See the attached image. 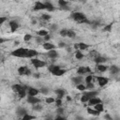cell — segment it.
I'll list each match as a JSON object with an SVG mask.
<instances>
[{
    "mask_svg": "<svg viewBox=\"0 0 120 120\" xmlns=\"http://www.w3.org/2000/svg\"><path fill=\"white\" fill-rule=\"evenodd\" d=\"M70 17L73 21H75L78 23H90V22L88 21V19L86 18L85 14L80 11H75L72 12L70 14Z\"/></svg>",
    "mask_w": 120,
    "mask_h": 120,
    "instance_id": "obj_1",
    "label": "cell"
},
{
    "mask_svg": "<svg viewBox=\"0 0 120 120\" xmlns=\"http://www.w3.org/2000/svg\"><path fill=\"white\" fill-rule=\"evenodd\" d=\"M28 52H29V49L20 47V48L15 49L14 51H12L11 55L15 56V57H19V58H29Z\"/></svg>",
    "mask_w": 120,
    "mask_h": 120,
    "instance_id": "obj_2",
    "label": "cell"
},
{
    "mask_svg": "<svg viewBox=\"0 0 120 120\" xmlns=\"http://www.w3.org/2000/svg\"><path fill=\"white\" fill-rule=\"evenodd\" d=\"M48 70L52 75H54V76H63L67 72L66 69H63L59 66H56V65H51V66H49Z\"/></svg>",
    "mask_w": 120,
    "mask_h": 120,
    "instance_id": "obj_3",
    "label": "cell"
},
{
    "mask_svg": "<svg viewBox=\"0 0 120 120\" xmlns=\"http://www.w3.org/2000/svg\"><path fill=\"white\" fill-rule=\"evenodd\" d=\"M31 64L34 66V68H43L47 65V63L43 60L40 59H37V58H31Z\"/></svg>",
    "mask_w": 120,
    "mask_h": 120,
    "instance_id": "obj_4",
    "label": "cell"
},
{
    "mask_svg": "<svg viewBox=\"0 0 120 120\" xmlns=\"http://www.w3.org/2000/svg\"><path fill=\"white\" fill-rule=\"evenodd\" d=\"M18 73L22 76H24V75H31V70L30 68H28L26 66H22L18 68Z\"/></svg>",
    "mask_w": 120,
    "mask_h": 120,
    "instance_id": "obj_5",
    "label": "cell"
},
{
    "mask_svg": "<svg viewBox=\"0 0 120 120\" xmlns=\"http://www.w3.org/2000/svg\"><path fill=\"white\" fill-rule=\"evenodd\" d=\"M91 68L88 67H79L77 69V73L80 75H84V74H91Z\"/></svg>",
    "mask_w": 120,
    "mask_h": 120,
    "instance_id": "obj_6",
    "label": "cell"
},
{
    "mask_svg": "<svg viewBox=\"0 0 120 120\" xmlns=\"http://www.w3.org/2000/svg\"><path fill=\"white\" fill-rule=\"evenodd\" d=\"M97 81H98V85L101 87L105 86L109 82V79L107 77H104V76H97Z\"/></svg>",
    "mask_w": 120,
    "mask_h": 120,
    "instance_id": "obj_7",
    "label": "cell"
},
{
    "mask_svg": "<svg viewBox=\"0 0 120 120\" xmlns=\"http://www.w3.org/2000/svg\"><path fill=\"white\" fill-rule=\"evenodd\" d=\"M11 88H12V90H13L15 93H18V92H20V91H21L22 89H23V88L28 89V86L22 85V84H20V83H15V84H13V85L11 86Z\"/></svg>",
    "mask_w": 120,
    "mask_h": 120,
    "instance_id": "obj_8",
    "label": "cell"
},
{
    "mask_svg": "<svg viewBox=\"0 0 120 120\" xmlns=\"http://www.w3.org/2000/svg\"><path fill=\"white\" fill-rule=\"evenodd\" d=\"M39 93V90L38 89H37V88H35V87H28V89H27V94H28V96H30V97H37V95Z\"/></svg>",
    "mask_w": 120,
    "mask_h": 120,
    "instance_id": "obj_9",
    "label": "cell"
},
{
    "mask_svg": "<svg viewBox=\"0 0 120 120\" xmlns=\"http://www.w3.org/2000/svg\"><path fill=\"white\" fill-rule=\"evenodd\" d=\"M71 81H72V82H73L74 84L78 85V84L82 83V82H83V77H82V75L75 76V77H72V78H71Z\"/></svg>",
    "mask_w": 120,
    "mask_h": 120,
    "instance_id": "obj_10",
    "label": "cell"
},
{
    "mask_svg": "<svg viewBox=\"0 0 120 120\" xmlns=\"http://www.w3.org/2000/svg\"><path fill=\"white\" fill-rule=\"evenodd\" d=\"M98 91H93V90H89V91H83V93H82V95H84V96H86L89 99L91 98H95V97H97L98 96Z\"/></svg>",
    "mask_w": 120,
    "mask_h": 120,
    "instance_id": "obj_11",
    "label": "cell"
},
{
    "mask_svg": "<svg viewBox=\"0 0 120 120\" xmlns=\"http://www.w3.org/2000/svg\"><path fill=\"white\" fill-rule=\"evenodd\" d=\"M98 103H101V99H100L99 98H97V97L91 98L88 100V105H89V106H95V105H97V104H98Z\"/></svg>",
    "mask_w": 120,
    "mask_h": 120,
    "instance_id": "obj_12",
    "label": "cell"
},
{
    "mask_svg": "<svg viewBox=\"0 0 120 120\" xmlns=\"http://www.w3.org/2000/svg\"><path fill=\"white\" fill-rule=\"evenodd\" d=\"M27 102L32 104V105H35V104H38V103H40V99L37 97H30L28 96L27 98Z\"/></svg>",
    "mask_w": 120,
    "mask_h": 120,
    "instance_id": "obj_13",
    "label": "cell"
},
{
    "mask_svg": "<svg viewBox=\"0 0 120 120\" xmlns=\"http://www.w3.org/2000/svg\"><path fill=\"white\" fill-rule=\"evenodd\" d=\"M8 24H9V27H10L11 32H15L19 28V22H16V21H10L8 22Z\"/></svg>",
    "mask_w": 120,
    "mask_h": 120,
    "instance_id": "obj_14",
    "label": "cell"
},
{
    "mask_svg": "<svg viewBox=\"0 0 120 120\" xmlns=\"http://www.w3.org/2000/svg\"><path fill=\"white\" fill-rule=\"evenodd\" d=\"M47 56H48L49 58H51V59H55V58L58 56V52H57V51H56L55 49H53V50L48 51Z\"/></svg>",
    "mask_w": 120,
    "mask_h": 120,
    "instance_id": "obj_15",
    "label": "cell"
},
{
    "mask_svg": "<svg viewBox=\"0 0 120 120\" xmlns=\"http://www.w3.org/2000/svg\"><path fill=\"white\" fill-rule=\"evenodd\" d=\"M42 9H45V6H44V3L43 2H36L35 3V6H34V10H42Z\"/></svg>",
    "mask_w": 120,
    "mask_h": 120,
    "instance_id": "obj_16",
    "label": "cell"
},
{
    "mask_svg": "<svg viewBox=\"0 0 120 120\" xmlns=\"http://www.w3.org/2000/svg\"><path fill=\"white\" fill-rule=\"evenodd\" d=\"M109 67L103 64H97V70L99 72H105L106 70H108Z\"/></svg>",
    "mask_w": 120,
    "mask_h": 120,
    "instance_id": "obj_17",
    "label": "cell"
},
{
    "mask_svg": "<svg viewBox=\"0 0 120 120\" xmlns=\"http://www.w3.org/2000/svg\"><path fill=\"white\" fill-rule=\"evenodd\" d=\"M25 113H27V112H26V110H25L23 107H18V108L16 109V114H17V115L22 117Z\"/></svg>",
    "mask_w": 120,
    "mask_h": 120,
    "instance_id": "obj_18",
    "label": "cell"
},
{
    "mask_svg": "<svg viewBox=\"0 0 120 120\" xmlns=\"http://www.w3.org/2000/svg\"><path fill=\"white\" fill-rule=\"evenodd\" d=\"M44 6H45V9H47L48 11H53L55 8L53 7V5L51 2H44Z\"/></svg>",
    "mask_w": 120,
    "mask_h": 120,
    "instance_id": "obj_19",
    "label": "cell"
},
{
    "mask_svg": "<svg viewBox=\"0 0 120 120\" xmlns=\"http://www.w3.org/2000/svg\"><path fill=\"white\" fill-rule=\"evenodd\" d=\"M43 48L47 51H51V50H53L55 48V46L52 44V43H50V42H44L43 43Z\"/></svg>",
    "mask_w": 120,
    "mask_h": 120,
    "instance_id": "obj_20",
    "label": "cell"
},
{
    "mask_svg": "<svg viewBox=\"0 0 120 120\" xmlns=\"http://www.w3.org/2000/svg\"><path fill=\"white\" fill-rule=\"evenodd\" d=\"M94 61H95L97 64H101V63H104V62H106V61H107V59H106L105 57H103V56L98 55L97 57H95V58H94Z\"/></svg>",
    "mask_w": 120,
    "mask_h": 120,
    "instance_id": "obj_21",
    "label": "cell"
},
{
    "mask_svg": "<svg viewBox=\"0 0 120 120\" xmlns=\"http://www.w3.org/2000/svg\"><path fill=\"white\" fill-rule=\"evenodd\" d=\"M78 48H79V51H83V50L88 49L89 45L84 42H80V43H78Z\"/></svg>",
    "mask_w": 120,
    "mask_h": 120,
    "instance_id": "obj_22",
    "label": "cell"
},
{
    "mask_svg": "<svg viewBox=\"0 0 120 120\" xmlns=\"http://www.w3.org/2000/svg\"><path fill=\"white\" fill-rule=\"evenodd\" d=\"M55 93L57 94V98H61V99H62V98L66 94V92H65L64 89H56L55 90Z\"/></svg>",
    "mask_w": 120,
    "mask_h": 120,
    "instance_id": "obj_23",
    "label": "cell"
},
{
    "mask_svg": "<svg viewBox=\"0 0 120 120\" xmlns=\"http://www.w3.org/2000/svg\"><path fill=\"white\" fill-rule=\"evenodd\" d=\"M87 112H88L89 114H92V115H95V116H98V115H99V113H100V112H98V111H96L95 109H91L90 107L87 108Z\"/></svg>",
    "mask_w": 120,
    "mask_h": 120,
    "instance_id": "obj_24",
    "label": "cell"
},
{
    "mask_svg": "<svg viewBox=\"0 0 120 120\" xmlns=\"http://www.w3.org/2000/svg\"><path fill=\"white\" fill-rule=\"evenodd\" d=\"M94 109H95L96 111H98V112H102L104 111V108H103V104H102V103H98V104L95 105V106H94Z\"/></svg>",
    "mask_w": 120,
    "mask_h": 120,
    "instance_id": "obj_25",
    "label": "cell"
},
{
    "mask_svg": "<svg viewBox=\"0 0 120 120\" xmlns=\"http://www.w3.org/2000/svg\"><path fill=\"white\" fill-rule=\"evenodd\" d=\"M48 34H49L48 30H45V29L39 30V31L38 32V37H40V38H44V37H45V36H47Z\"/></svg>",
    "mask_w": 120,
    "mask_h": 120,
    "instance_id": "obj_26",
    "label": "cell"
},
{
    "mask_svg": "<svg viewBox=\"0 0 120 120\" xmlns=\"http://www.w3.org/2000/svg\"><path fill=\"white\" fill-rule=\"evenodd\" d=\"M34 119H36V116L31 115V114H28V113H25L22 117V120H34Z\"/></svg>",
    "mask_w": 120,
    "mask_h": 120,
    "instance_id": "obj_27",
    "label": "cell"
},
{
    "mask_svg": "<svg viewBox=\"0 0 120 120\" xmlns=\"http://www.w3.org/2000/svg\"><path fill=\"white\" fill-rule=\"evenodd\" d=\"M67 37L68 38H75L76 33L71 29H67Z\"/></svg>",
    "mask_w": 120,
    "mask_h": 120,
    "instance_id": "obj_28",
    "label": "cell"
},
{
    "mask_svg": "<svg viewBox=\"0 0 120 120\" xmlns=\"http://www.w3.org/2000/svg\"><path fill=\"white\" fill-rule=\"evenodd\" d=\"M75 58H76V59H78V60L82 59V58H83V54H82V52L81 51L77 50V51L75 52Z\"/></svg>",
    "mask_w": 120,
    "mask_h": 120,
    "instance_id": "obj_29",
    "label": "cell"
},
{
    "mask_svg": "<svg viewBox=\"0 0 120 120\" xmlns=\"http://www.w3.org/2000/svg\"><path fill=\"white\" fill-rule=\"evenodd\" d=\"M42 109H43V106H42V105H40L39 103L33 105V110H34V111H36V112H40V111H42Z\"/></svg>",
    "mask_w": 120,
    "mask_h": 120,
    "instance_id": "obj_30",
    "label": "cell"
},
{
    "mask_svg": "<svg viewBox=\"0 0 120 120\" xmlns=\"http://www.w3.org/2000/svg\"><path fill=\"white\" fill-rule=\"evenodd\" d=\"M110 70H111V72H112V74H117V73L119 72V68H118L117 66H112V67L110 68Z\"/></svg>",
    "mask_w": 120,
    "mask_h": 120,
    "instance_id": "obj_31",
    "label": "cell"
},
{
    "mask_svg": "<svg viewBox=\"0 0 120 120\" xmlns=\"http://www.w3.org/2000/svg\"><path fill=\"white\" fill-rule=\"evenodd\" d=\"M92 80H93V75H91V74L87 75V76L84 78V81H85L86 83H88V82H92Z\"/></svg>",
    "mask_w": 120,
    "mask_h": 120,
    "instance_id": "obj_32",
    "label": "cell"
},
{
    "mask_svg": "<svg viewBox=\"0 0 120 120\" xmlns=\"http://www.w3.org/2000/svg\"><path fill=\"white\" fill-rule=\"evenodd\" d=\"M55 101V98H45V102L47 103V104H52V103H53Z\"/></svg>",
    "mask_w": 120,
    "mask_h": 120,
    "instance_id": "obj_33",
    "label": "cell"
},
{
    "mask_svg": "<svg viewBox=\"0 0 120 120\" xmlns=\"http://www.w3.org/2000/svg\"><path fill=\"white\" fill-rule=\"evenodd\" d=\"M76 87H77V89L78 90H80V91H82V92H83L86 88H85V85L83 84V83H81V84H78V85H76Z\"/></svg>",
    "mask_w": 120,
    "mask_h": 120,
    "instance_id": "obj_34",
    "label": "cell"
},
{
    "mask_svg": "<svg viewBox=\"0 0 120 120\" xmlns=\"http://www.w3.org/2000/svg\"><path fill=\"white\" fill-rule=\"evenodd\" d=\"M85 88H86V89H89V90H92V89L95 88V84H94L93 82H88V83H86Z\"/></svg>",
    "mask_w": 120,
    "mask_h": 120,
    "instance_id": "obj_35",
    "label": "cell"
},
{
    "mask_svg": "<svg viewBox=\"0 0 120 120\" xmlns=\"http://www.w3.org/2000/svg\"><path fill=\"white\" fill-rule=\"evenodd\" d=\"M51 15H49V14H42L41 15V19L42 20H44V21H49V20H51Z\"/></svg>",
    "mask_w": 120,
    "mask_h": 120,
    "instance_id": "obj_36",
    "label": "cell"
},
{
    "mask_svg": "<svg viewBox=\"0 0 120 120\" xmlns=\"http://www.w3.org/2000/svg\"><path fill=\"white\" fill-rule=\"evenodd\" d=\"M56 113L57 115H62L64 113V108L63 107H58L56 110Z\"/></svg>",
    "mask_w": 120,
    "mask_h": 120,
    "instance_id": "obj_37",
    "label": "cell"
},
{
    "mask_svg": "<svg viewBox=\"0 0 120 120\" xmlns=\"http://www.w3.org/2000/svg\"><path fill=\"white\" fill-rule=\"evenodd\" d=\"M58 4H59V6H61V7L65 8V7H67V6H68V1H64V0H59V1H58Z\"/></svg>",
    "mask_w": 120,
    "mask_h": 120,
    "instance_id": "obj_38",
    "label": "cell"
},
{
    "mask_svg": "<svg viewBox=\"0 0 120 120\" xmlns=\"http://www.w3.org/2000/svg\"><path fill=\"white\" fill-rule=\"evenodd\" d=\"M31 38H32V35H30V34H25L24 37H23V40L26 41V42L31 40Z\"/></svg>",
    "mask_w": 120,
    "mask_h": 120,
    "instance_id": "obj_39",
    "label": "cell"
},
{
    "mask_svg": "<svg viewBox=\"0 0 120 120\" xmlns=\"http://www.w3.org/2000/svg\"><path fill=\"white\" fill-rule=\"evenodd\" d=\"M39 93H42L43 95H46V94L49 93V89H48L47 87H43V88L39 89Z\"/></svg>",
    "mask_w": 120,
    "mask_h": 120,
    "instance_id": "obj_40",
    "label": "cell"
},
{
    "mask_svg": "<svg viewBox=\"0 0 120 120\" xmlns=\"http://www.w3.org/2000/svg\"><path fill=\"white\" fill-rule=\"evenodd\" d=\"M54 102H55V105H56L57 108L58 107H61V105H62V99L61 98H56Z\"/></svg>",
    "mask_w": 120,
    "mask_h": 120,
    "instance_id": "obj_41",
    "label": "cell"
},
{
    "mask_svg": "<svg viewBox=\"0 0 120 120\" xmlns=\"http://www.w3.org/2000/svg\"><path fill=\"white\" fill-rule=\"evenodd\" d=\"M112 23H110V24H108V25H106L105 27H104V31H107V32H110L111 30H112Z\"/></svg>",
    "mask_w": 120,
    "mask_h": 120,
    "instance_id": "obj_42",
    "label": "cell"
},
{
    "mask_svg": "<svg viewBox=\"0 0 120 120\" xmlns=\"http://www.w3.org/2000/svg\"><path fill=\"white\" fill-rule=\"evenodd\" d=\"M88 100H89V98H88L86 96H84V95L82 96V98H81V101H82V102L85 103V102H88Z\"/></svg>",
    "mask_w": 120,
    "mask_h": 120,
    "instance_id": "obj_43",
    "label": "cell"
},
{
    "mask_svg": "<svg viewBox=\"0 0 120 120\" xmlns=\"http://www.w3.org/2000/svg\"><path fill=\"white\" fill-rule=\"evenodd\" d=\"M7 20H8V18H7V17L0 16V26H1V25H2V24H3V23H4V22L7 21Z\"/></svg>",
    "mask_w": 120,
    "mask_h": 120,
    "instance_id": "obj_44",
    "label": "cell"
},
{
    "mask_svg": "<svg viewBox=\"0 0 120 120\" xmlns=\"http://www.w3.org/2000/svg\"><path fill=\"white\" fill-rule=\"evenodd\" d=\"M60 36H62V37H67V29H62V30H60Z\"/></svg>",
    "mask_w": 120,
    "mask_h": 120,
    "instance_id": "obj_45",
    "label": "cell"
},
{
    "mask_svg": "<svg viewBox=\"0 0 120 120\" xmlns=\"http://www.w3.org/2000/svg\"><path fill=\"white\" fill-rule=\"evenodd\" d=\"M53 120H67V119H66V117H64L62 115H57Z\"/></svg>",
    "mask_w": 120,
    "mask_h": 120,
    "instance_id": "obj_46",
    "label": "cell"
},
{
    "mask_svg": "<svg viewBox=\"0 0 120 120\" xmlns=\"http://www.w3.org/2000/svg\"><path fill=\"white\" fill-rule=\"evenodd\" d=\"M57 27H58V25H57L56 23H52V24L51 25V29H52V31H55V30H57Z\"/></svg>",
    "mask_w": 120,
    "mask_h": 120,
    "instance_id": "obj_47",
    "label": "cell"
},
{
    "mask_svg": "<svg viewBox=\"0 0 120 120\" xmlns=\"http://www.w3.org/2000/svg\"><path fill=\"white\" fill-rule=\"evenodd\" d=\"M104 118H105V120H113V118L110 114H105L104 115Z\"/></svg>",
    "mask_w": 120,
    "mask_h": 120,
    "instance_id": "obj_48",
    "label": "cell"
},
{
    "mask_svg": "<svg viewBox=\"0 0 120 120\" xmlns=\"http://www.w3.org/2000/svg\"><path fill=\"white\" fill-rule=\"evenodd\" d=\"M43 38V41H45V42H47V41H48V40H49V39L51 38V36H50V35L48 34L47 36H45V37H44V38Z\"/></svg>",
    "mask_w": 120,
    "mask_h": 120,
    "instance_id": "obj_49",
    "label": "cell"
},
{
    "mask_svg": "<svg viewBox=\"0 0 120 120\" xmlns=\"http://www.w3.org/2000/svg\"><path fill=\"white\" fill-rule=\"evenodd\" d=\"M36 41H37L38 43H41V42H43V38H40V37H38V38H36Z\"/></svg>",
    "mask_w": 120,
    "mask_h": 120,
    "instance_id": "obj_50",
    "label": "cell"
},
{
    "mask_svg": "<svg viewBox=\"0 0 120 120\" xmlns=\"http://www.w3.org/2000/svg\"><path fill=\"white\" fill-rule=\"evenodd\" d=\"M58 46H59L60 48H64V47L66 46V44H65L64 42H59V44H58Z\"/></svg>",
    "mask_w": 120,
    "mask_h": 120,
    "instance_id": "obj_51",
    "label": "cell"
},
{
    "mask_svg": "<svg viewBox=\"0 0 120 120\" xmlns=\"http://www.w3.org/2000/svg\"><path fill=\"white\" fill-rule=\"evenodd\" d=\"M75 119L76 120H83V117H82V116H76Z\"/></svg>",
    "mask_w": 120,
    "mask_h": 120,
    "instance_id": "obj_52",
    "label": "cell"
},
{
    "mask_svg": "<svg viewBox=\"0 0 120 120\" xmlns=\"http://www.w3.org/2000/svg\"><path fill=\"white\" fill-rule=\"evenodd\" d=\"M5 41H6V39H5V38H0V44L4 43Z\"/></svg>",
    "mask_w": 120,
    "mask_h": 120,
    "instance_id": "obj_53",
    "label": "cell"
},
{
    "mask_svg": "<svg viewBox=\"0 0 120 120\" xmlns=\"http://www.w3.org/2000/svg\"><path fill=\"white\" fill-rule=\"evenodd\" d=\"M34 77H35V78H39V74L36 73V74H34Z\"/></svg>",
    "mask_w": 120,
    "mask_h": 120,
    "instance_id": "obj_54",
    "label": "cell"
},
{
    "mask_svg": "<svg viewBox=\"0 0 120 120\" xmlns=\"http://www.w3.org/2000/svg\"><path fill=\"white\" fill-rule=\"evenodd\" d=\"M74 49H79V48H78V43L74 44Z\"/></svg>",
    "mask_w": 120,
    "mask_h": 120,
    "instance_id": "obj_55",
    "label": "cell"
},
{
    "mask_svg": "<svg viewBox=\"0 0 120 120\" xmlns=\"http://www.w3.org/2000/svg\"><path fill=\"white\" fill-rule=\"evenodd\" d=\"M67 99H68V100H70L71 98H70V97H68V98H67Z\"/></svg>",
    "mask_w": 120,
    "mask_h": 120,
    "instance_id": "obj_56",
    "label": "cell"
},
{
    "mask_svg": "<svg viewBox=\"0 0 120 120\" xmlns=\"http://www.w3.org/2000/svg\"><path fill=\"white\" fill-rule=\"evenodd\" d=\"M16 120H22V118H19V119H16Z\"/></svg>",
    "mask_w": 120,
    "mask_h": 120,
    "instance_id": "obj_57",
    "label": "cell"
}]
</instances>
